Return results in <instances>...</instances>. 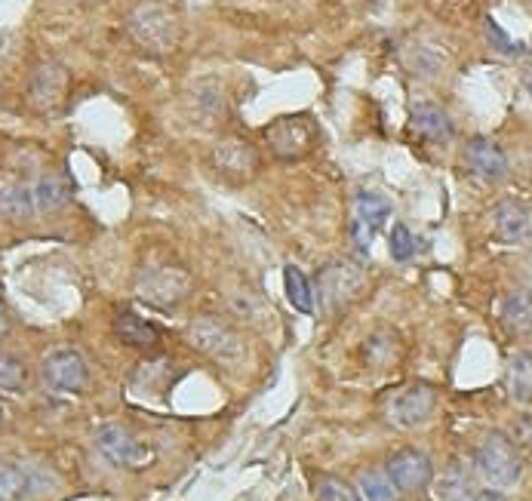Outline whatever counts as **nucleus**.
<instances>
[{
	"label": "nucleus",
	"instance_id": "nucleus-17",
	"mask_svg": "<svg viewBox=\"0 0 532 501\" xmlns=\"http://www.w3.org/2000/svg\"><path fill=\"white\" fill-rule=\"evenodd\" d=\"M114 336L130 348H154L160 342V329L154 323H148L145 317L124 311L114 317Z\"/></svg>",
	"mask_w": 532,
	"mask_h": 501
},
{
	"label": "nucleus",
	"instance_id": "nucleus-11",
	"mask_svg": "<svg viewBox=\"0 0 532 501\" xmlns=\"http://www.w3.org/2000/svg\"><path fill=\"white\" fill-rule=\"evenodd\" d=\"M363 289V271L351 262H333L320 274V299L330 311L351 305Z\"/></svg>",
	"mask_w": 532,
	"mask_h": 501
},
{
	"label": "nucleus",
	"instance_id": "nucleus-32",
	"mask_svg": "<svg viewBox=\"0 0 532 501\" xmlns=\"http://www.w3.org/2000/svg\"><path fill=\"white\" fill-rule=\"evenodd\" d=\"M471 501H508L502 489H480L471 495Z\"/></svg>",
	"mask_w": 532,
	"mask_h": 501
},
{
	"label": "nucleus",
	"instance_id": "nucleus-25",
	"mask_svg": "<svg viewBox=\"0 0 532 501\" xmlns=\"http://www.w3.org/2000/svg\"><path fill=\"white\" fill-rule=\"evenodd\" d=\"M471 480L465 474V468L459 465H449L446 474L440 477V486H437V498L440 501H471Z\"/></svg>",
	"mask_w": 532,
	"mask_h": 501
},
{
	"label": "nucleus",
	"instance_id": "nucleus-12",
	"mask_svg": "<svg viewBox=\"0 0 532 501\" xmlns=\"http://www.w3.org/2000/svg\"><path fill=\"white\" fill-rule=\"evenodd\" d=\"M65 93H68V71L59 62H40L28 80V96L34 108L56 111L65 102Z\"/></svg>",
	"mask_w": 532,
	"mask_h": 501
},
{
	"label": "nucleus",
	"instance_id": "nucleus-24",
	"mask_svg": "<svg viewBox=\"0 0 532 501\" xmlns=\"http://www.w3.org/2000/svg\"><path fill=\"white\" fill-rule=\"evenodd\" d=\"M31 486V474L22 465H0V501H25Z\"/></svg>",
	"mask_w": 532,
	"mask_h": 501
},
{
	"label": "nucleus",
	"instance_id": "nucleus-18",
	"mask_svg": "<svg viewBox=\"0 0 532 501\" xmlns=\"http://www.w3.org/2000/svg\"><path fill=\"white\" fill-rule=\"evenodd\" d=\"M37 213L34 206V188L25 185V182H0V216L4 219H13V222H22V219H31Z\"/></svg>",
	"mask_w": 532,
	"mask_h": 501
},
{
	"label": "nucleus",
	"instance_id": "nucleus-6",
	"mask_svg": "<svg viewBox=\"0 0 532 501\" xmlns=\"http://www.w3.org/2000/svg\"><path fill=\"white\" fill-rule=\"evenodd\" d=\"M96 449L108 458L114 468H127V471H139L142 465H148L151 449L124 425H102L96 431Z\"/></svg>",
	"mask_w": 532,
	"mask_h": 501
},
{
	"label": "nucleus",
	"instance_id": "nucleus-34",
	"mask_svg": "<svg viewBox=\"0 0 532 501\" xmlns=\"http://www.w3.org/2000/svg\"><path fill=\"white\" fill-rule=\"evenodd\" d=\"M526 87H529V93H532V77H529V80H526Z\"/></svg>",
	"mask_w": 532,
	"mask_h": 501
},
{
	"label": "nucleus",
	"instance_id": "nucleus-10",
	"mask_svg": "<svg viewBox=\"0 0 532 501\" xmlns=\"http://www.w3.org/2000/svg\"><path fill=\"white\" fill-rule=\"evenodd\" d=\"M265 139H268V145L277 157L296 160V157H305L314 148L317 130L308 117H283L265 130Z\"/></svg>",
	"mask_w": 532,
	"mask_h": 501
},
{
	"label": "nucleus",
	"instance_id": "nucleus-4",
	"mask_svg": "<svg viewBox=\"0 0 532 501\" xmlns=\"http://www.w3.org/2000/svg\"><path fill=\"white\" fill-rule=\"evenodd\" d=\"M40 375L59 394H80L90 385V366L77 348H53L40 360Z\"/></svg>",
	"mask_w": 532,
	"mask_h": 501
},
{
	"label": "nucleus",
	"instance_id": "nucleus-15",
	"mask_svg": "<svg viewBox=\"0 0 532 501\" xmlns=\"http://www.w3.org/2000/svg\"><path fill=\"white\" fill-rule=\"evenodd\" d=\"M465 163L471 166V170L480 179H486V182H499V179L508 176V157H505V151L493 139H483V136L468 139V145H465Z\"/></svg>",
	"mask_w": 532,
	"mask_h": 501
},
{
	"label": "nucleus",
	"instance_id": "nucleus-5",
	"mask_svg": "<svg viewBox=\"0 0 532 501\" xmlns=\"http://www.w3.org/2000/svg\"><path fill=\"white\" fill-rule=\"evenodd\" d=\"M391 216V200L379 191H357L351 210V243L360 256H370L373 237L385 228Z\"/></svg>",
	"mask_w": 532,
	"mask_h": 501
},
{
	"label": "nucleus",
	"instance_id": "nucleus-23",
	"mask_svg": "<svg viewBox=\"0 0 532 501\" xmlns=\"http://www.w3.org/2000/svg\"><path fill=\"white\" fill-rule=\"evenodd\" d=\"M357 492L363 501H397V489L391 483V477L385 474V468H366L357 477Z\"/></svg>",
	"mask_w": 532,
	"mask_h": 501
},
{
	"label": "nucleus",
	"instance_id": "nucleus-27",
	"mask_svg": "<svg viewBox=\"0 0 532 501\" xmlns=\"http://www.w3.org/2000/svg\"><path fill=\"white\" fill-rule=\"evenodd\" d=\"M363 354H366V360H370L373 366L394 363V357H397V339H394V332H388V329L373 332V336L363 342Z\"/></svg>",
	"mask_w": 532,
	"mask_h": 501
},
{
	"label": "nucleus",
	"instance_id": "nucleus-21",
	"mask_svg": "<svg viewBox=\"0 0 532 501\" xmlns=\"http://www.w3.org/2000/svg\"><path fill=\"white\" fill-rule=\"evenodd\" d=\"M502 320L511 332H532V289H514L502 305Z\"/></svg>",
	"mask_w": 532,
	"mask_h": 501
},
{
	"label": "nucleus",
	"instance_id": "nucleus-29",
	"mask_svg": "<svg viewBox=\"0 0 532 501\" xmlns=\"http://www.w3.org/2000/svg\"><path fill=\"white\" fill-rule=\"evenodd\" d=\"M388 249H391V259L394 262H409L416 256V237L406 225H394L388 234Z\"/></svg>",
	"mask_w": 532,
	"mask_h": 501
},
{
	"label": "nucleus",
	"instance_id": "nucleus-33",
	"mask_svg": "<svg viewBox=\"0 0 532 501\" xmlns=\"http://www.w3.org/2000/svg\"><path fill=\"white\" fill-rule=\"evenodd\" d=\"M10 329H13V323H10V314L0 308V345H4L7 339H10Z\"/></svg>",
	"mask_w": 532,
	"mask_h": 501
},
{
	"label": "nucleus",
	"instance_id": "nucleus-20",
	"mask_svg": "<svg viewBox=\"0 0 532 501\" xmlns=\"http://www.w3.org/2000/svg\"><path fill=\"white\" fill-rule=\"evenodd\" d=\"M508 394L520 406H532V351H514L508 360Z\"/></svg>",
	"mask_w": 532,
	"mask_h": 501
},
{
	"label": "nucleus",
	"instance_id": "nucleus-19",
	"mask_svg": "<svg viewBox=\"0 0 532 501\" xmlns=\"http://www.w3.org/2000/svg\"><path fill=\"white\" fill-rule=\"evenodd\" d=\"M71 200V182L59 173H44L34 182V206L37 213H59Z\"/></svg>",
	"mask_w": 532,
	"mask_h": 501
},
{
	"label": "nucleus",
	"instance_id": "nucleus-3",
	"mask_svg": "<svg viewBox=\"0 0 532 501\" xmlns=\"http://www.w3.org/2000/svg\"><path fill=\"white\" fill-rule=\"evenodd\" d=\"M185 339L200 351L213 357L216 363H240L243 357H247V345H243V336L231 326L225 323L222 317H194L188 326H185Z\"/></svg>",
	"mask_w": 532,
	"mask_h": 501
},
{
	"label": "nucleus",
	"instance_id": "nucleus-7",
	"mask_svg": "<svg viewBox=\"0 0 532 501\" xmlns=\"http://www.w3.org/2000/svg\"><path fill=\"white\" fill-rule=\"evenodd\" d=\"M191 289V277L179 268H145L136 280L139 299L157 308H173L179 305Z\"/></svg>",
	"mask_w": 532,
	"mask_h": 501
},
{
	"label": "nucleus",
	"instance_id": "nucleus-26",
	"mask_svg": "<svg viewBox=\"0 0 532 501\" xmlns=\"http://www.w3.org/2000/svg\"><path fill=\"white\" fill-rule=\"evenodd\" d=\"M28 385V366L16 354H0V394H16Z\"/></svg>",
	"mask_w": 532,
	"mask_h": 501
},
{
	"label": "nucleus",
	"instance_id": "nucleus-14",
	"mask_svg": "<svg viewBox=\"0 0 532 501\" xmlns=\"http://www.w3.org/2000/svg\"><path fill=\"white\" fill-rule=\"evenodd\" d=\"M493 228L496 237L505 243H523L532 240V206L523 200H502L493 210Z\"/></svg>",
	"mask_w": 532,
	"mask_h": 501
},
{
	"label": "nucleus",
	"instance_id": "nucleus-35",
	"mask_svg": "<svg viewBox=\"0 0 532 501\" xmlns=\"http://www.w3.org/2000/svg\"><path fill=\"white\" fill-rule=\"evenodd\" d=\"M0 422H4V406H0Z\"/></svg>",
	"mask_w": 532,
	"mask_h": 501
},
{
	"label": "nucleus",
	"instance_id": "nucleus-30",
	"mask_svg": "<svg viewBox=\"0 0 532 501\" xmlns=\"http://www.w3.org/2000/svg\"><path fill=\"white\" fill-rule=\"evenodd\" d=\"M486 37H489V44H493V47H496L499 53H505V56H517V53H523V44L511 40V37L499 28L496 19H486Z\"/></svg>",
	"mask_w": 532,
	"mask_h": 501
},
{
	"label": "nucleus",
	"instance_id": "nucleus-2",
	"mask_svg": "<svg viewBox=\"0 0 532 501\" xmlns=\"http://www.w3.org/2000/svg\"><path fill=\"white\" fill-rule=\"evenodd\" d=\"M474 468L486 489H511L523 474V458L508 434L493 431L480 440L474 452Z\"/></svg>",
	"mask_w": 532,
	"mask_h": 501
},
{
	"label": "nucleus",
	"instance_id": "nucleus-1",
	"mask_svg": "<svg viewBox=\"0 0 532 501\" xmlns=\"http://www.w3.org/2000/svg\"><path fill=\"white\" fill-rule=\"evenodd\" d=\"M130 34L139 47H145L148 53H173L182 40V22L176 16L173 7L157 4V0H148V4H139L130 13Z\"/></svg>",
	"mask_w": 532,
	"mask_h": 501
},
{
	"label": "nucleus",
	"instance_id": "nucleus-22",
	"mask_svg": "<svg viewBox=\"0 0 532 501\" xmlns=\"http://www.w3.org/2000/svg\"><path fill=\"white\" fill-rule=\"evenodd\" d=\"M283 289H286V299H290V305L296 311L314 314V286H311V280L296 265H286L283 268Z\"/></svg>",
	"mask_w": 532,
	"mask_h": 501
},
{
	"label": "nucleus",
	"instance_id": "nucleus-36",
	"mask_svg": "<svg viewBox=\"0 0 532 501\" xmlns=\"http://www.w3.org/2000/svg\"><path fill=\"white\" fill-rule=\"evenodd\" d=\"M529 262H532V243H529Z\"/></svg>",
	"mask_w": 532,
	"mask_h": 501
},
{
	"label": "nucleus",
	"instance_id": "nucleus-8",
	"mask_svg": "<svg viewBox=\"0 0 532 501\" xmlns=\"http://www.w3.org/2000/svg\"><path fill=\"white\" fill-rule=\"evenodd\" d=\"M385 474L391 477V483L400 495H413V492H422L431 486L434 465L422 449H397L388 458Z\"/></svg>",
	"mask_w": 532,
	"mask_h": 501
},
{
	"label": "nucleus",
	"instance_id": "nucleus-9",
	"mask_svg": "<svg viewBox=\"0 0 532 501\" xmlns=\"http://www.w3.org/2000/svg\"><path fill=\"white\" fill-rule=\"evenodd\" d=\"M437 409V391L425 382L406 385L403 391H397V397L388 406V419L397 428H422Z\"/></svg>",
	"mask_w": 532,
	"mask_h": 501
},
{
	"label": "nucleus",
	"instance_id": "nucleus-16",
	"mask_svg": "<svg viewBox=\"0 0 532 501\" xmlns=\"http://www.w3.org/2000/svg\"><path fill=\"white\" fill-rule=\"evenodd\" d=\"M409 127H413V133L422 136L425 142L453 139V120H449V114L434 102H419L413 108V117H409Z\"/></svg>",
	"mask_w": 532,
	"mask_h": 501
},
{
	"label": "nucleus",
	"instance_id": "nucleus-28",
	"mask_svg": "<svg viewBox=\"0 0 532 501\" xmlns=\"http://www.w3.org/2000/svg\"><path fill=\"white\" fill-rule=\"evenodd\" d=\"M314 498L317 501H363L357 486H351L348 480H339V477H323L314 489Z\"/></svg>",
	"mask_w": 532,
	"mask_h": 501
},
{
	"label": "nucleus",
	"instance_id": "nucleus-31",
	"mask_svg": "<svg viewBox=\"0 0 532 501\" xmlns=\"http://www.w3.org/2000/svg\"><path fill=\"white\" fill-rule=\"evenodd\" d=\"M511 443L517 446V452L532 455V415H520L511 428Z\"/></svg>",
	"mask_w": 532,
	"mask_h": 501
},
{
	"label": "nucleus",
	"instance_id": "nucleus-13",
	"mask_svg": "<svg viewBox=\"0 0 532 501\" xmlns=\"http://www.w3.org/2000/svg\"><path fill=\"white\" fill-rule=\"evenodd\" d=\"M213 166L228 182H250L259 170V154L253 151V145L231 139L213 148Z\"/></svg>",
	"mask_w": 532,
	"mask_h": 501
}]
</instances>
